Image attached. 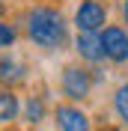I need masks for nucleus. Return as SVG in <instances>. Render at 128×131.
<instances>
[{
    "mask_svg": "<svg viewBox=\"0 0 128 131\" xmlns=\"http://www.w3.org/2000/svg\"><path fill=\"white\" fill-rule=\"evenodd\" d=\"M27 36L45 51H60L69 39L66 18L51 6H36L27 15Z\"/></svg>",
    "mask_w": 128,
    "mask_h": 131,
    "instance_id": "obj_1",
    "label": "nucleus"
},
{
    "mask_svg": "<svg viewBox=\"0 0 128 131\" xmlns=\"http://www.w3.org/2000/svg\"><path fill=\"white\" fill-rule=\"evenodd\" d=\"M74 24L80 33H98L107 24V9L98 0H80L78 12H74Z\"/></svg>",
    "mask_w": 128,
    "mask_h": 131,
    "instance_id": "obj_2",
    "label": "nucleus"
},
{
    "mask_svg": "<svg viewBox=\"0 0 128 131\" xmlns=\"http://www.w3.org/2000/svg\"><path fill=\"white\" fill-rule=\"evenodd\" d=\"M92 90V74L87 69H80V66H69L63 72V92L72 101H83Z\"/></svg>",
    "mask_w": 128,
    "mask_h": 131,
    "instance_id": "obj_3",
    "label": "nucleus"
},
{
    "mask_svg": "<svg viewBox=\"0 0 128 131\" xmlns=\"http://www.w3.org/2000/svg\"><path fill=\"white\" fill-rule=\"evenodd\" d=\"M101 51L110 63H125L128 60V33L122 27H107L101 33Z\"/></svg>",
    "mask_w": 128,
    "mask_h": 131,
    "instance_id": "obj_4",
    "label": "nucleus"
},
{
    "mask_svg": "<svg viewBox=\"0 0 128 131\" xmlns=\"http://www.w3.org/2000/svg\"><path fill=\"white\" fill-rule=\"evenodd\" d=\"M54 116H57L60 131H92V128H89L87 113H83L80 107H74V104H60L54 110Z\"/></svg>",
    "mask_w": 128,
    "mask_h": 131,
    "instance_id": "obj_5",
    "label": "nucleus"
},
{
    "mask_svg": "<svg viewBox=\"0 0 128 131\" xmlns=\"http://www.w3.org/2000/svg\"><path fill=\"white\" fill-rule=\"evenodd\" d=\"M74 48H78V54H80L83 60H89V63H98V60H104L101 36H98V33H78Z\"/></svg>",
    "mask_w": 128,
    "mask_h": 131,
    "instance_id": "obj_6",
    "label": "nucleus"
},
{
    "mask_svg": "<svg viewBox=\"0 0 128 131\" xmlns=\"http://www.w3.org/2000/svg\"><path fill=\"white\" fill-rule=\"evenodd\" d=\"M18 95L12 90H0V122H12L18 116Z\"/></svg>",
    "mask_w": 128,
    "mask_h": 131,
    "instance_id": "obj_7",
    "label": "nucleus"
},
{
    "mask_svg": "<svg viewBox=\"0 0 128 131\" xmlns=\"http://www.w3.org/2000/svg\"><path fill=\"white\" fill-rule=\"evenodd\" d=\"M24 78V66L12 57H0V81L3 83H15Z\"/></svg>",
    "mask_w": 128,
    "mask_h": 131,
    "instance_id": "obj_8",
    "label": "nucleus"
},
{
    "mask_svg": "<svg viewBox=\"0 0 128 131\" xmlns=\"http://www.w3.org/2000/svg\"><path fill=\"white\" fill-rule=\"evenodd\" d=\"M113 107H116L119 119L128 125V83H122L119 90H116V95H113Z\"/></svg>",
    "mask_w": 128,
    "mask_h": 131,
    "instance_id": "obj_9",
    "label": "nucleus"
},
{
    "mask_svg": "<svg viewBox=\"0 0 128 131\" xmlns=\"http://www.w3.org/2000/svg\"><path fill=\"white\" fill-rule=\"evenodd\" d=\"M42 113H45V104H42V98H30L27 101V119L30 122H39Z\"/></svg>",
    "mask_w": 128,
    "mask_h": 131,
    "instance_id": "obj_10",
    "label": "nucleus"
},
{
    "mask_svg": "<svg viewBox=\"0 0 128 131\" xmlns=\"http://www.w3.org/2000/svg\"><path fill=\"white\" fill-rule=\"evenodd\" d=\"M15 42V30L6 24V21H0V48H9Z\"/></svg>",
    "mask_w": 128,
    "mask_h": 131,
    "instance_id": "obj_11",
    "label": "nucleus"
},
{
    "mask_svg": "<svg viewBox=\"0 0 128 131\" xmlns=\"http://www.w3.org/2000/svg\"><path fill=\"white\" fill-rule=\"evenodd\" d=\"M122 15H125V24H128V0H125V6H122Z\"/></svg>",
    "mask_w": 128,
    "mask_h": 131,
    "instance_id": "obj_12",
    "label": "nucleus"
},
{
    "mask_svg": "<svg viewBox=\"0 0 128 131\" xmlns=\"http://www.w3.org/2000/svg\"><path fill=\"white\" fill-rule=\"evenodd\" d=\"M101 131H116V128H101Z\"/></svg>",
    "mask_w": 128,
    "mask_h": 131,
    "instance_id": "obj_13",
    "label": "nucleus"
},
{
    "mask_svg": "<svg viewBox=\"0 0 128 131\" xmlns=\"http://www.w3.org/2000/svg\"><path fill=\"white\" fill-rule=\"evenodd\" d=\"M0 12H3V3H0Z\"/></svg>",
    "mask_w": 128,
    "mask_h": 131,
    "instance_id": "obj_14",
    "label": "nucleus"
}]
</instances>
